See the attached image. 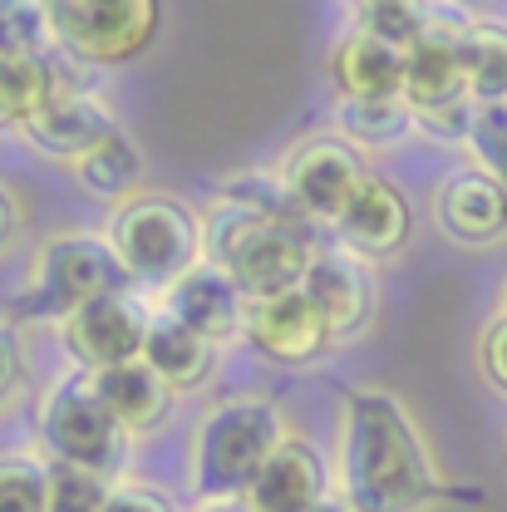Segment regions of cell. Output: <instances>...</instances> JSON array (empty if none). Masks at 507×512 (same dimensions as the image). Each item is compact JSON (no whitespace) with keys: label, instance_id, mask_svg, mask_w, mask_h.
Segmentation results:
<instances>
[{"label":"cell","instance_id":"obj_1","mask_svg":"<svg viewBox=\"0 0 507 512\" xmlns=\"http://www.w3.org/2000/svg\"><path fill=\"white\" fill-rule=\"evenodd\" d=\"M335 493L350 512H424L444 498L429 444L389 389H355L335 434Z\"/></svg>","mask_w":507,"mask_h":512},{"label":"cell","instance_id":"obj_2","mask_svg":"<svg viewBox=\"0 0 507 512\" xmlns=\"http://www.w3.org/2000/svg\"><path fill=\"white\" fill-rule=\"evenodd\" d=\"M286 439V414L266 394H232L212 404L192 434V488L202 493V503L247 498L256 473Z\"/></svg>","mask_w":507,"mask_h":512},{"label":"cell","instance_id":"obj_3","mask_svg":"<svg viewBox=\"0 0 507 512\" xmlns=\"http://www.w3.org/2000/svg\"><path fill=\"white\" fill-rule=\"evenodd\" d=\"M109 242L133 281L173 286L202 261V222L188 202L148 192V197L119 202L109 222Z\"/></svg>","mask_w":507,"mask_h":512},{"label":"cell","instance_id":"obj_4","mask_svg":"<svg viewBox=\"0 0 507 512\" xmlns=\"http://www.w3.org/2000/svg\"><path fill=\"white\" fill-rule=\"evenodd\" d=\"M40 448H45V463L89 468V473H104V478L124 473L128 434L109 414V404L99 399L89 370L64 375L45 394V404H40Z\"/></svg>","mask_w":507,"mask_h":512},{"label":"cell","instance_id":"obj_5","mask_svg":"<svg viewBox=\"0 0 507 512\" xmlns=\"http://www.w3.org/2000/svg\"><path fill=\"white\" fill-rule=\"evenodd\" d=\"M128 276L109 237L94 232H60L35 252V281H30V311L50 320H69L99 296L128 291Z\"/></svg>","mask_w":507,"mask_h":512},{"label":"cell","instance_id":"obj_6","mask_svg":"<svg viewBox=\"0 0 507 512\" xmlns=\"http://www.w3.org/2000/svg\"><path fill=\"white\" fill-rule=\"evenodd\" d=\"M55 45L74 64H124L158 35L163 0H45Z\"/></svg>","mask_w":507,"mask_h":512},{"label":"cell","instance_id":"obj_7","mask_svg":"<svg viewBox=\"0 0 507 512\" xmlns=\"http://www.w3.org/2000/svg\"><path fill=\"white\" fill-rule=\"evenodd\" d=\"M148 306L133 296V291H114V296H99L89 301L84 311L60 325L64 350L79 370L99 375V370H114L128 360H143V340H148Z\"/></svg>","mask_w":507,"mask_h":512},{"label":"cell","instance_id":"obj_8","mask_svg":"<svg viewBox=\"0 0 507 512\" xmlns=\"http://www.w3.org/2000/svg\"><path fill=\"white\" fill-rule=\"evenodd\" d=\"M286 188L296 197V207L316 222V227H335L340 212L350 207V197L365 188V158L355 143H345L340 133L335 138H306L291 158H286Z\"/></svg>","mask_w":507,"mask_h":512},{"label":"cell","instance_id":"obj_9","mask_svg":"<svg viewBox=\"0 0 507 512\" xmlns=\"http://www.w3.org/2000/svg\"><path fill=\"white\" fill-rule=\"evenodd\" d=\"M247 340L271 365H286V370L316 365L320 355L335 345L330 325H325V316L316 311V301L306 291H286V296L252 301V311H247Z\"/></svg>","mask_w":507,"mask_h":512},{"label":"cell","instance_id":"obj_10","mask_svg":"<svg viewBox=\"0 0 507 512\" xmlns=\"http://www.w3.org/2000/svg\"><path fill=\"white\" fill-rule=\"evenodd\" d=\"M301 291L316 301V311L325 316L335 340H355L375 320V271L350 247H325L311 256Z\"/></svg>","mask_w":507,"mask_h":512},{"label":"cell","instance_id":"obj_11","mask_svg":"<svg viewBox=\"0 0 507 512\" xmlns=\"http://www.w3.org/2000/svg\"><path fill=\"white\" fill-rule=\"evenodd\" d=\"M114 133H119V114L94 89H74V84H60L50 94V104L25 124L30 148L45 158H64V163H79Z\"/></svg>","mask_w":507,"mask_h":512},{"label":"cell","instance_id":"obj_12","mask_svg":"<svg viewBox=\"0 0 507 512\" xmlns=\"http://www.w3.org/2000/svg\"><path fill=\"white\" fill-rule=\"evenodd\" d=\"M163 311L178 316L188 330H197L202 340L222 345V340H237V335L247 330L252 301H247V291L232 281L227 266H217V261H197L183 281L168 286V306H163Z\"/></svg>","mask_w":507,"mask_h":512},{"label":"cell","instance_id":"obj_13","mask_svg":"<svg viewBox=\"0 0 507 512\" xmlns=\"http://www.w3.org/2000/svg\"><path fill=\"white\" fill-rule=\"evenodd\" d=\"M434 212H439V227L453 242L488 247L507 232V188L483 168H463L439 188Z\"/></svg>","mask_w":507,"mask_h":512},{"label":"cell","instance_id":"obj_14","mask_svg":"<svg viewBox=\"0 0 507 512\" xmlns=\"http://www.w3.org/2000/svg\"><path fill=\"white\" fill-rule=\"evenodd\" d=\"M252 498L261 512H311L316 503L330 498V473H325V458L316 444L306 439H286L266 458V468L256 473Z\"/></svg>","mask_w":507,"mask_h":512},{"label":"cell","instance_id":"obj_15","mask_svg":"<svg viewBox=\"0 0 507 512\" xmlns=\"http://www.w3.org/2000/svg\"><path fill=\"white\" fill-rule=\"evenodd\" d=\"M340 247H350L355 256H389L404 247L409 237V202L404 192L384 178H365V188L350 197V207L335 222Z\"/></svg>","mask_w":507,"mask_h":512},{"label":"cell","instance_id":"obj_16","mask_svg":"<svg viewBox=\"0 0 507 512\" xmlns=\"http://www.w3.org/2000/svg\"><path fill=\"white\" fill-rule=\"evenodd\" d=\"M94 389H99V399L109 404V414L119 419V429L128 439L163 429V419L173 409V394H178L148 360H128V365H114V370H99Z\"/></svg>","mask_w":507,"mask_h":512},{"label":"cell","instance_id":"obj_17","mask_svg":"<svg viewBox=\"0 0 507 512\" xmlns=\"http://www.w3.org/2000/svg\"><path fill=\"white\" fill-rule=\"evenodd\" d=\"M330 74L345 99H404V50L355 30L335 45Z\"/></svg>","mask_w":507,"mask_h":512},{"label":"cell","instance_id":"obj_18","mask_svg":"<svg viewBox=\"0 0 507 512\" xmlns=\"http://www.w3.org/2000/svg\"><path fill=\"white\" fill-rule=\"evenodd\" d=\"M143 360L173 389H197L212 375V340H202L178 316L158 311L153 325H148V340H143Z\"/></svg>","mask_w":507,"mask_h":512},{"label":"cell","instance_id":"obj_19","mask_svg":"<svg viewBox=\"0 0 507 512\" xmlns=\"http://www.w3.org/2000/svg\"><path fill=\"white\" fill-rule=\"evenodd\" d=\"M458 60L468 74V94L478 104H507V30L503 25H458Z\"/></svg>","mask_w":507,"mask_h":512},{"label":"cell","instance_id":"obj_20","mask_svg":"<svg viewBox=\"0 0 507 512\" xmlns=\"http://www.w3.org/2000/svg\"><path fill=\"white\" fill-rule=\"evenodd\" d=\"M74 178H79V188L89 192V197L128 202V192L138 188V178H143V148L119 128L114 138H104L94 153H84L74 163Z\"/></svg>","mask_w":507,"mask_h":512},{"label":"cell","instance_id":"obj_21","mask_svg":"<svg viewBox=\"0 0 507 512\" xmlns=\"http://www.w3.org/2000/svg\"><path fill=\"white\" fill-rule=\"evenodd\" d=\"M335 128L355 148H394L419 128V119L404 99H340Z\"/></svg>","mask_w":507,"mask_h":512},{"label":"cell","instance_id":"obj_22","mask_svg":"<svg viewBox=\"0 0 507 512\" xmlns=\"http://www.w3.org/2000/svg\"><path fill=\"white\" fill-rule=\"evenodd\" d=\"M64 79L50 60H10L0 55V128H25L60 89Z\"/></svg>","mask_w":507,"mask_h":512},{"label":"cell","instance_id":"obj_23","mask_svg":"<svg viewBox=\"0 0 507 512\" xmlns=\"http://www.w3.org/2000/svg\"><path fill=\"white\" fill-rule=\"evenodd\" d=\"M50 45H55V25L45 0H0V55L45 60Z\"/></svg>","mask_w":507,"mask_h":512},{"label":"cell","instance_id":"obj_24","mask_svg":"<svg viewBox=\"0 0 507 512\" xmlns=\"http://www.w3.org/2000/svg\"><path fill=\"white\" fill-rule=\"evenodd\" d=\"M360 30L394 50H414L434 25H429L424 0H360Z\"/></svg>","mask_w":507,"mask_h":512},{"label":"cell","instance_id":"obj_25","mask_svg":"<svg viewBox=\"0 0 507 512\" xmlns=\"http://www.w3.org/2000/svg\"><path fill=\"white\" fill-rule=\"evenodd\" d=\"M0 512H50V463L30 453L0 458Z\"/></svg>","mask_w":507,"mask_h":512},{"label":"cell","instance_id":"obj_26","mask_svg":"<svg viewBox=\"0 0 507 512\" xmlns=\"http://www.w3.org/2000/svg\"><path fill=\"white\" fill-rule=\"evenodd\" d=\"M114 488H119V483L104 478V473L50 463V512H109Z\"/></svg>","mask_w":507,"mask_h":512},{"label":"cell","instance_id":"obj_27","mask_svg":"<svg viewBox=\"0 0 507 512\" xmlns=\"http://www.w3.org/2000/svg\"><path fill=\"white\" fill-rule=\"evenodd\" d=\"M468 148H473L478 168L493 173L507 188V104H478V109H473Z\"/></svg>","mask_w":507,"mask_h":512},{"label":"cell","instance_id":"obj_28","mask_svg":"<svg viewBox=\"0 0 507 512\" xmlns=\"http://www.w3.org/2000/svg\"><path fill=\"white\" fill-rule=\"evenodd\" d=\"M478 360H483V375H488V384L507 394V316H498L488 330H483Z\"/></svg>","mask_w":507,"mask_h":512},{"label":"cell","instance_id":"obj_29","mask_svg":"<svg viewBox=\"0 0 507 512\" xmlns=\"http://www.w3.org/2000/svg\"><path fill=\"white\" fill-rule=\"evenodd\" d=\"M20 380H25V345H20L15 325L0 320V404L20 389Z\"/></svg>","mask_w":507,"mask_h":512},{"label":"cell","instance_id":"obj_30","mask_svg":"<svg viewBox=\"0 0 507 512\" xmlns=\"http://www.w3.org/2000/svg\"><path fill=\"white\" fill-rule=\"evenodd\" d=\"M109 512H178V503H173L168 493L148 488V483H119Z\"/></svg>","mask_w":507,"mask_h":512},{"label":"cell","instance_id":"obj_31","mask_svg":"<svg viewBox=\"0 0 507 512\" xmlns=\"http://www.w3.org/2000/svg\"><path fill=\"white\" fill-rule=\"evenodd\" d=\"M15 222H20V207H15V197L0 188V247L10 242V232H15Z\"/></svg>","mask_w":507,"mask_h":512},{"label":"cell","instance_id":"obj_32","mask_svg":"<svg viewBox=\"0 0 507 512\" xmlns=\"http://www.w3.org/2000/svg\"><path fill=\"white\" fill-rule=\"evenodd\" d=\"M197 512H261L252 498H212V503H202Z\"/></svg>","mask_w":507,"mask_h":512},{"label":"cell","instance_id":"obj_33","mask_svg":"<svg viewBox=\"0 0 507 512\" xmlns=\"http://www.w3.org/2000/svg\"><path fill=\"white\" fill-rule=\"evenodd\" d=\"M311 512H350V508H345L340 498H325V503H316V508H311Z\"/></svg>","mask_w":507,"mask_h":512},{"label":"cell","instance_id":"obj_34","mask_svg":"<svg viewBox=\"0 0 507 512\" xmlns=\"http://www.w3.org/2000/svg\"><path fill=\"white\" fill-rule=\"evenodd\" d=\"M453 5H463V10H473V5H483V0H453Z\"/></svg>","mask_w":507,"mask_h":512},{"label":"cell","instance_id":"obj_35","mask_svg":"<svg viewBox=\"0 0 507 512\" xmlns=\"http://www.w3.org/2000/svg\"><path fill=\"white\" fill-rule=\"evenodd\" d=\"M503 316H507V286H503Z\"/></svg>","mask_w":507,"mask_h":512}]
</instances>
